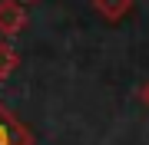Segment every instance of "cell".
<instances>
[{"label":"cell","mask_w":149,"mask_h":145,"mask_svg":"<svg viewBox=\"0 0 149 145\" xmlns=\"http://www.w3.org/2000/svg\"><path fill=\"white\" fill-rule=\"evenodd\" d=\"M0 145H10V132H7L3 125H0Z\"/></svg>","instance_id":"3957f363"},{"label":"cell","mask_w":149,"mask_h":145,"mask_svg":"<svg viewBox=\"0 0 149 145\" xmlns=\"http://www.w3.org/2000/svg\"><path fill=\"white\" fill-rule=\"evenodd\" d=\"M96 3H100V10H106V13H113V16H116L123 7L129 3V0H96Z\"/></svg>","instance_id":"7a4b0ae2"},{"label":"cell","mask_w":149,"mask_h":145,"mask_svg":"<svg viewBox=\"0 0 149 145\" xmlns=\"http://www.w3.org/2000/svg\"><path fill=\"white\" fill-rule=\"evenodd\" d=\"M20 27H23V7L13 3V0H3V3H0V30L13 33Z\"/></svg>","instance_id":"6da1fadb"}]
</instances>
